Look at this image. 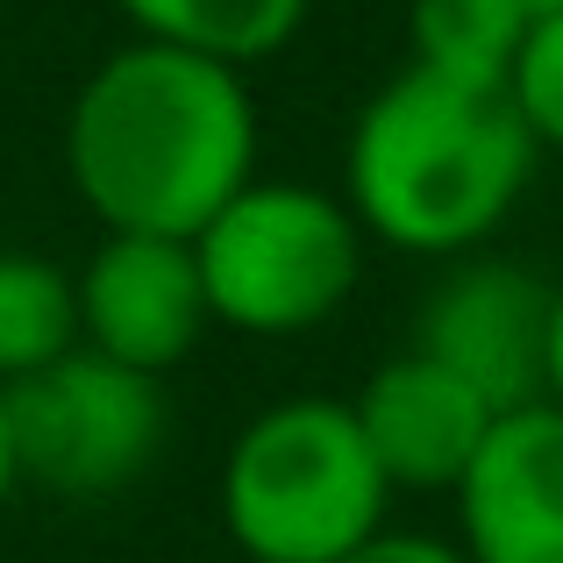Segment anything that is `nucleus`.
<instances>
[{"instance_id":"1","label":"nucleus","mask_w":563,"mask_h":563,"mask_svg":"<svg viewBox=\"0 0 563 563\" xmlns=\"http://www.w3.org/2000/svg\"><path fill=\"white\" fill-rule=\"evenodd\" d=\"M65 179L108 235H192L257 179L243 71L172 43H122L65 114Z\"/></svg>"},{"instance_id":"2","label":"nucleus","mask_w":563,"mask_h":563,"mask_svg":"<svg viewBox=\"0 0 563 563\" xmlns=\"http://www.w3.org/2000/svg\"><path fill=\"white\" fill-rule=\"evenodd\" d=\"M542 151L507 93L399 65L357 108L343 200L357 229L407 257H471L521 207Z\"/></svg>"},{"instance_id":"3","label":"nucleus","mask_w":563,"mask_h":563,"mask_svg":"<svg viewBox=\"0 0 563 563\" xmlns=\"http://www.w3.org/2000/svg\"><path fill=\"white\" fill-rule=\"evenodd\" d=\"M385 514L393 485L350 399H272L221 456V528L250 563H343L385 536Z\"/></svg>"},{"instance_id":"4","label":"nucleus","mask_w":563,"mask_h":563,"mask_svg":"<svg viewBox=\"0 0 563 563\" xmlns=\"http://www.w3.org/2000/svg\"><path fill=\"white\" fill-rule=\"evenodd\" d=\"M364 243L343 192L300 179H250L192 235L207 321L235 335H307L350 307Z\"/></svg>"},{"instance_id":"5","label":"nucleus","mask_w":563,"mask_h":563,"mask_svg":"<svg viewBox=\"0 0 563 563\" xmlns=\"http://www.w3.org/2000/svg\"><path fill=\"white\" fill-rule=\"evenodd\" d=\"M0 413H8L14 478L65 499H108L136 485L172 428L165 378L129 372L86 343H71L43 372L0 385Z\"/></svg>"},{"instance_id":"6","label":"nucleus","mask_w":563,"mask_h":563,"mask_svg":"<svg viewBox=\"0 0 563 563\" xmlns=\"http://www.w3.org/2000/svg\"><path fill=\"white\" fill-rule=\"evenodd\" d=\"M550 307L556 286L542 272L471 250L428 286L407 350L456 372L493 413H514L550 399Z\"/></svg>"},{"instance_id":"7","label":"nucleus","mask_w":563,"mask_h":563,"mask_svg":"<svg viewBox=\"0 0 563 563\" xmlns=\"http://www.w3.org/2000/svg\"><path fill=\"white\" fill-rule=\"evenodd\" d=\"M71 286H79V343L129 372H179L207 329L200 264L179 235H100Z\"/></svg>"},{"instance_id":"8","label":"nucleus","mask_w":563,"mask_h":563,"mask_svg":"<svg viewBox=\"0 0 563 563\" xmlns=\"http://www.w3.org/2000/svg\"><path fill=\"white\" fill-rule=\"evenodd\" d=\"M450 499H456V550L471 563H563V407L556 399L499 413Z\"/></svg>"},{"instance_id":"9","label":"nucleus","mask_w":563,"mask_h":563,"mask_svg":"<svg viewBox=\"0 0 563 563\" xmlns=\"http://www.w3.org/2000/svg\"><path fill=\"white\" fill-rule=\"evenodd\" d=\"M364 442H372L378 471L393 493H456L471 471V456L485 450L499 413L485 407L456 372H442L421 350L385 357L350 399Z\"/></svg>"},{"instance_id":"10","label":"nucleus","mask_w":563,"mask_h":563,"mask_svg":"<svg viewBox=\"0 0 563 563\" xmlns=\"http://www.w3.org/2000/svg\"><path fill=\"white\" fill-rule=\"evenodd\" d=\"M143 43H172V51L214 57V65H257V57L286 51L307 29L314 0H114Z\"/></svg>"},{"instance_id":"11","label":"nucleus","mask_w":563,"mask_h":563,"mask_svg":"<svg viewBox=\"0 0 563 563\" xmlns=\"http://www.w3.org/2000/svg\"><path fill=\"white\" fill-rule=\"evenodd\" d=\"M528 29L536 22L521 14V0H407V65L507 93Z\"/></svg>"},{"instance_id":"12","label":"nucleus","mask_w":563,"mask_h":563,"mask_svg":"<svg viewBox=\"0 0 563 563\" xmlns=\"http://www.w3.org/2000/svg\"><path fill=\"white\" fill-rule=\"evenodd\" d=\"M79 343V286L36 250H0V385L43 372Z\"/></svg>"},{"instance_id":"13","label":"nucleus","mask_w":563,"mask_h":563,"mask_svg":"<svg viewBox=\"0 0 563 563\" xmlns=\"http://www.w3.org/2000/svg\"><path fill=\"white\" fill-rule=\"evenodd\" d=\"M507 100L542 157H563V14L528 29L521 57L507 71Z\"/></svg>"},{"instance_id":"14","label":"nucleus","mask_w":563,"mask_h":563,"mask_svg":"<svg viewBox=\"0 0 563 563\" xmlns=\"http://www.w3.org/2000/svg\"><path fill=\"white\" fill-rule=\"evenodd\" d=\"M343 563H471L456 542L442 536H413V528H385V536H372L364 550H350Z\"/></svg>"},{"instance_id":"15","label":"nucleus","mask_w":563,"mask_h":563,"mask_svg":"<svg viewBox=\"0 0 563 563\" xmlns=\"http://www.w3.org/2000/svg\"><path fill=\"white\" fill-rule=\"evenodd\" d=\"M550 399L563 407V278H556V307H550Z\"/></svg>"},{"instance_id":"16","label":"nucleus","mask_w":563,"mask_h":563,"mask_svg":"<svg viewBox=\"0 0 563 563\" xmlns=\"http://www.w3.org/2000/svg\"><path fill=\"white\" fill-rule=\"evenodd\" d=\"M14 450H8V413H0V507H8V493H14Z\"/></svg>"},{"instance_id":"17","label":"nucleus","mask_w":563,"mask_h":563,"mask_svg":"<svg viewBox=\"0 0 563 563\" xmlns=\"http://www.w3.org/2000/svg\"><path fill=\"white\" fill-rule=\"evenodd\" d=\"M528 22H550V14H563V0H521Z\"/></svg>"},{"instance_id":"18","label":"nucleus","mask_w":563,"mask_h":563,"mask_svg":"<svg viewBox=\"0 0 563 563\" xmlns=\"http://www.w3.org/2000/svg\"><path fill=\"white\" fill-rule=\"evenodd\" d=\"M0 86H8V65H0Z\"/></svg>"}]
</instances>
